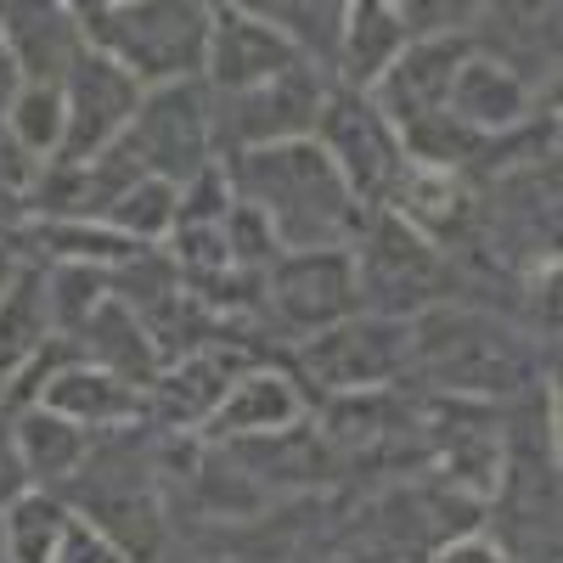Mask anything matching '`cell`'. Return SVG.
<instances>
[{
	"mask_svg": "<svg viewBox=\"0 0 563 563\" xmlns=\"http://www.w3.org/2000/svg\"><path fill=\"white\" fill-rule=\"evenodd\" d=\"M231 192L249 203L282 254H310V249H355L361 225L372 209L350 198L333 158L316 141H282V147L231 153Z\"/></svg>",
	"mask_w": 563,
	"mask_h": 563,
	"instance_id": "obj_1",
	"label": "cell"
},
{
	"mask_svg": "<svg viewBox=\"0 0 563 563\" xmlns=\"http://www.w3.org/2000/svg\"><path fill=\"white\" fill-rule=\"evenodd\" d=\"M74 18L90 52L119 63L141 90L203 79L214 23L203 0H79Z\"/></svg>",
	"mask_w": 563,
	"mask_h": 563,
	"instance_id": "obj_2",
	"label": "cell"
},
{
	"mask_svg": "<svg viewBox=\"0 0 563 563\" xmlns=\"http://www.w3.org/2000/svg\"><path fill=\"white\" fill-rule=\"evenodd\" d=\"M411 366L451 395H507L530 378L525 344L501 321L462 305H429L411 316Z\"/></svg>",
	"mask_w": 563,
	"mask_h": 563,
	"instance_id": "obj_3",
	"label": "cell"
},
{
	"mask_svg": "<svg viewBox=\"0 0 563 563\" xmlns=\"http://www.w3.org/2000/svg\"><path fill=\"white\" fill-rule=\"evenodd\" d=\"M119 153L153 180H169L175 192H186L198 175L214 169V113L203 79L192 85H158L141 97Z\"/></svg>",
	"mask_w": 563,
	"mask_h": 563,
	"instance_id": "obj_4",
	"label": "cell"
},
{
	"mask_svg": "<svg viewBox=\"0 0 563 563\" xmlns=\"http://www.w3.org/2000/svg\"><path fill=\"white\" fill-rule=\"evenodd\" d=\"M350 254H355V276H361V305H372V316L411 321V316H422L440 299L445 260L406 220L372 209Z\"/></svg>",
	"mask_w": 563,
	"mask_h": 563,
	"instance_id": "obj_5",
	"label": "cell"
},
{
	"mask_svg": "<svg viewBox=\"0 0 563 563\" xmlns=\"http://www.w3.org/2000/svg\"><path fill=\"white\" fill-rule=\"evenodd\" d=\"M310 141L333 158L339 180L350 186V198L361 209H384V198L395 192V180L406 169V141L378 108H372V97L333 85Z\"/></svg>",
	"mask_w": 563,
	"mask_h": 563,
	"instance_id": "obj_6",
	"label": "cell"
},
{
	"mask_svg": "<svg viewBox=\"0 0 563 563\" xmlns=\"http://www.w3.org/2000/svg\"><path fill=\"white\" fill-rule=\"evenodd\" d=\"M299 366L333 400L378 395L384 384L406 378V366H411V321L361 310V316H350L339 327H327V333H316L299 350Z\"/></svg>",
	"mask_w": 563,
	"mask_h": 563,
	"instance_id": "obj_7",
	"label": "cell"
},
{
	"mask_svg": "<svg viewBox=\"0 0 563 563\" xmlns=\"http://www.w3.org/2000/svg\"><path fill=\"white\" fill-rule=\"evenodd\" d=\"M141 90L119 63H108V57H97L85 45V57L68 68V79H63V108H68V130H63V153H57V164L63 169H79V164H90V158H102V153H113L119 141H124V130H130V119H135V108H141Z\"/></svg>",
	"mask_w": 563,
	"mask_h": 563,
	"instance_id": "obj_8",
	"label": "cell"
},
{
	"mask_svg": "<svg viewBox=\"0 0 563 563\" xmlns=\"http://www.w3.org/2000/svg\"><path fill=\"white\" fill-rule=\"evenodd\" d=\"M265 294L276 305V316L294 333L316 339L327 327H339L350 316H361V276H355V254L350 249H310V254H282L265 271Z\"/></svg>",
	"mask_w": 563,
	"mask_h": 563,
	"instance_id": "obj_9",
	"label": "cell"
},
{
	"mask_svg": "<svg viewBox=\"0 0 563 563\" xmlns=\"http://www.w3.org/2000/svg\"><path fill=\"white\" fill-rule=\"evenodd\" d=\"M327 90H333L327 74L299 63L288 74H276V79L243 90V97H225V135H231V147L254 153V147H282V141H310Z\"/></svg>",
	"mask_w": 563,
	"mask_h": 563,
	"instance_id": "obj_10",
	"label": "cell"
},
{
	"mask_svg": "<svg viewBox=\"0 0 563 563\" xmlns=\"http://www.w3.org/2000/svg\"><path fill=\"white\" fill-rule=\"evenodd\" d=\"M305 57L294 52L288 40H282L254 7H243V0H225V7H214V23H209V63H203V90H214V97H243V90L276 79L299 68Z\"/></svg>",
	"mask_w": 563,
	"mask_h": 563,
	"instance_id": "obj_11",
	"label": "cell"
},
{
	"mask_svg": "<svg viewBox=\"0 0 563 563\" xmlns=\"http://www.w3.org/2000/svg\"><path fill=\"white\" fill-rule=\"evenodd\" d=\"M467 52H474V34H467V29L411 40L406 52L389 63V74L366 90L372 108H378L400 135H406V130H417V124H429V119H440V113H445L451 74H456V63H462Z\"/></svg>",
	"mask_w": 563,
	"mask_h": 563,
	"instance_id": "obj_12",
	"label": "cell"
},
{
	"mask_svg": "<svg viewBox=\"0 0 563 563\" xmlns=\"http://www.w3.org/2000/svg\"><path fill=\"white\" fill-rule=\"evenodd\" d=\"M445 119L456 130H467L474 141H507L512 130H519L530 119V79L512 68L501 52H485V45H474L456 74H451V90H445Z\"/></svg>",
	"mask_w": 563,
	"mask_h": 563,
	"instance_id": "obj_13",
	"label": "cell"
},
{
	"mask_svg": "<svg viewBox=\"0 0 563 563\" xmlns=\"http://www.w3.org/2000/svg\"><path fill=\"white\" fill-rule=\"evenodd\" d=\"M310 417L305 389L276 366H243L238 378L225 384L220 406L203 422V440L209 445H249V440H271V434H288Z\"/></svg>",
	"mask_w": 563,
	"mask_h": 563,
	"instance_id": "obj_14",
	"label": "cell"
},
{
	"mask_svg": "<svg viewBox=\"0 0 563 563\" xmlns=\"http://www.w3.org/2000/svg\"><path fill=\"white\" fill-rule=\"evenodd\" d=\"M0 45L18 63L23 85H63L85 57L79 18L63 0H0Z\"/></svg>",
	"mask_w": 563,
	"mask_h": 563,
	"instance_id": "obj_15",
	"label": "cell"
},
{
	"mask_svg": "<svg viewBox=\"0 0 563 563\" xmlns=\"http://www.w3.org/2000/svg\"><path fill=\"white\" fill-rule=\"evenodd\" d=\"M34 406L68 417L74 429H85V434H102V429H130V422L147 411V395H141L130 378H119V372L68 355L52 378L40 384Z\"/></svg>",
	"mask_w": 563,
	"mask_h": 563,
	"instance_id": "obj_16",
	"label": "cell"
},
{
	"mask_svg": "<svg viewBox=\"0 0 563 563\" xmlns=\"http://www.w3.org/2000/svg\"><path fill=\"white\" fill-rule=\"evenodd\" d=\"M57 339L52 316V271L23 265L0 288V384H12L18 372Z\"/></svg>",
	"mask_w": 563,
	"mask_h": 563,
	"instance_id": "obj_17",
	"label": "cell"
},
{
	"mask_svg": "<svg viewBox=\"0 0 563 563\" xmlns=\"http://www.w3.org/2000/svg\"><path fill=\"white\" fill-rule=\"evenodd\" d=\"M411 45V29L400 18L395 0H350V23H344V45H339V68L333 85L344 90H366L389 74V63Z\"/></svg>",
	"mask_w": 563,
	"mask_h": 563,
	"instance_id": "obj_18",
	"label": "cell"
},
{
	"mask_svg": "<svg viewBox=\"0 0 563 563\" xmlns=\"http://www.w3.org/2000/svg\"><path fill=\"white\" fill-rule=\"evenodd\" d=\"M7 422H12V440L23 451V467H29L34 490H68L74 474L85 467V456H90V434L74 429L68 417L45 411V406H23Z\"/></svg>",
	"mask_w": 563,
	"mask_h": 563,
	"instance_id": "obj_19",
	"label": "cell"
},
{
	"mask_svg": "<svg viewBox=\"0 0 563 563\" xmlns=\"http://www.w3.org/2000/svg\"><path fill=\"white\" fill-rule=\"evenodd\" d=\"M249 7H254L282 40H288L310 68H321V74L339 68L350 0H249Z\"/></svg>",
	"mask_w": 563,
	"mask_h": 563,
	"instance_id": "obj_20",
	"label": "cell"
},
{
	"mask_svg": "<svg viewBox=\"0 0 563 563\" xmlns=\"http://www.w3.org/2000/svg\"><path fill=\"white\" fill-rule=\"evenodd\" d=\"M79 512L57 490H29L0 512V558L7 563H57Z\"/></svg>",
	"mask_w": 563,
	"mask_h": 563,
	"instance_id": "obj_21",
	"label": "cell"
},
{
	"mask_svg": "<svg viewBox=\"0 0 563 563\" xmlns=\"http://www.w3.org/2000/svg\"><path fill=\"white\" fill-rule=\"evenodd\" d=\"M231 378H238V372H231V361L214 355V350L180 355L169 372L153 378V406H158L164 422H180V429H192V422H198V429H203Z\"/></svg>",
	"mask_w": 563,
	"mask_h": 563,
	"instance_id": "obj_22",
	"label": "cell"
},
{
	"mask_svg": "<svg viewBox=\"0 0 563 563\" xmlns=\"http://www.w3.org/2000/svg\"><path fill=\"white\" fill-rule=\"evenodd\" d=\"M79 333H85V344H90V361L108 366V372H119V378H130L135 389H153V378L164 372V366H158V350L147 344L141 321L124 310L119 294H108V299L97 305V316H90Z\"/></svg>",
	"mask_w": 563,
	"mask_h": 563,
	"instance_id": "obj_23",
	"label": "cell"
},
{
	"mask_svg": "<svg viewBox=\"0 0 563 563\" xmlns=\"http://www.w3.org/2000/svg\"><path fill=\"white\" fill-rule=\"evenodd\" d=\"M63 130H68L63 85H18V97H12V108H7V135H12V147H18L34 169L57 164Z\"/></svg>",
	"mask_w": 563,
	"mask_h": 563,
	"instance_id": "obj_24",
	"label": "cell"
},
{
	"mask_svg": "<svg viewBox=\"0 0 563 563\" xmlns=\"http://www.w3.org/2000/svg\"><path fill=\"white\" fill-rule=\"evenodd\" d=\"M175 220H180V192L169 180H153V175H135L124 192H119V203L102 214V225L108 231H119V238H130V243H164L169 231H175Z\"/></svg>",
	"mask_w": 563,
	"mask_h": 563,
	"instance_id": "obj_25",
	"label": "cell"
},
{
	"mask_svg": "<svg viewBox=\"0 0 563 563\" xmlns=\"http://www.w3.org/2000/svg\"><path fill=\"white\" fill-rule=\"evenodd\" d=\"M429 563H512V558L501 552V541H496V536H485V530H467V536L440 541V547L429 552Z\"/></svg>",
	"mask_w": 563,
	"mask_h": 563,
	"instance_id": "obj_26",
	"label": "cell"
},
{
	"mask_svg": "<svg viewBox=\"0 0 563 563\" xmlns=\"http://www.w3.org/2000/svg\"><path fill=\"white\" fill-rule=\"evenodd\" d=\"M57 563H130V558H124L102 530H90L85 519H74V530H68V541H63Z\"/></svg>",
	"mask_w": 563,
	"mask_h": 563,
	"instance_id": "obj_27",
	"label": "cell"
},
{
	"mask_svg": "<svg viewBox=\"0 0 563 563\" xmlns=\"http://www.w3.org/2000/svg\"><path fill=\"white\" fill-rule=\"evenodd\" d=\"M29 490H34V479H29L23 451H18V440H12V422L0 417V512H7L18 496H29Z\"/></svg>",
	"mask_w": 563,
	"mask_h": 563,
	"instance_id": "obj_28",
	"label": "cell"
},
{
	"mask_svg": "<svg viewBox=\"0 0 563 563\" xmlns=\"http://www.w3.org/2000/svg\"><path fill=\"white\" fill-rule=\"evenodd\" d=\"M0 417H7V384H0Z\"/></svg>",
	"mask_w": 563,
	"mask_h": 563,
	"instance_id": "obj_29",
	"label": "cell"
},
{
	"mask_svg": "<svg viewBox=\"0 0 563 563\" xmlns=\"http://www.w3.org/2000/svg\"><path fill=\"white\" fill-rule=\"evenodd\" d=\"M0 563H7V558H0Z\"/></svg>",
	"mask_w": 563,
	"mask_h": 563,
	"instance_id": "obj_30",
	"label": "cell"
}]
</instances>
